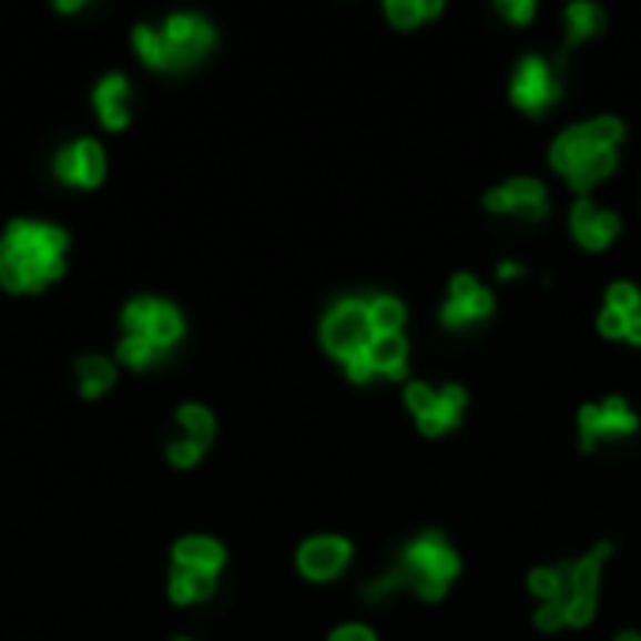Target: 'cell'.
Instances as JSON below:
<instances>
[{"label":"cell","mask_w":641,"mask_h":641,"mask_svg":"<svg viewBox=\"0 0 641 641\" xmlns=\"http://www.w3.org/2000/svg\"><path fill=\"white\" fill-rule=\"evenodd\" d=\"M181 641H184V638H181Z\"/></svg>","instance_id":"f35d334b"},{"label":"cell","mask_w":641,"mask_h":641,"mask_svg":"<svg viewBox=\"0 0 641 641\" xmlns=\"http://www.w3.org/2000/svg\"><path fill=\"white\" fill-rule=\"evenodd\" d=\"M442 4H428V0H387V16L394 27H401V31H409V27H417L420 19L436 16Z\"/></svg>","instance_id":"44dd1931"},{"label":"cell","mask_w":641,"mask_h":641,"mask_svg":"<svg viewBox=\"0 0 641 641\" xmlns=\"http://www.w3.org/2000/svg\"><path fill=\"white\" fill-rule=\"evenodd\" d=\"M627 323H630V315L619 308H608V304H604V312L597 315V330L604 334V338H627Z\"/></svg>","instance_id":"484cf974"},{"label":"cell","mask_w":641,"mask_h":641,"mask_svg":"<svg viewBox=\"0 0 641 641\" xmlns=\"http://www.w3.org/2000/svg\"><path fill=\"white\" fill-rule=\"evenodd\" d=\"M485 206L496 214H521V218H545L548 211V192L540 181H532V176H515V181L499 184V189H491L485 195Z\"/></svg>","instance_id":"ba28073f"},{"label":"cell","mask_w":641,"mask_h":641,"mask_svg":"<svg viewBox=\"0 0 641 641\" xmlns=\"http://www.w3.org/2000/svg\"><path fill=\"white\" fill-rule=\"evenodd\" d=\"M124 98H128V83L124 75H105L102 87H98L94 102H98V113L110 128H121L128 121V110H124Z\"/></svg>","instance_id":"e0dca14e"},{"label":"cell","mask_w":641,"mask_h":641,"mask_svg":"<svg viewBox=\"0 0 641 641\" xmlns=\"http://www.w3.org/2000/svg\"><path fill=\"white\" fill-rule=\"evenodd\" d=\"M57 173L64 176V181L72 184H98L105 173V157H102V146H98L94 140H83L75 146H68V151H61V157H57Z\"/></svg>","instance_id":"4fadbf2b"},{"label":"cell","mask_w":641,"mask_h":641,"mask_svg":"<svg viewBox=\"0 0 641 641\" xmlns=\"http://www.w3.org/2000/svg\"><path fill=\"white\" fill-rule=\"evenodd\" d=\"M638 301H641V293L634 289L630 282H615V285H608V308H619V312H634L638 308Z\"/></svg>","instance_id":"4316f807"},{"label":"cell","mask_w":641,"mask_h":641,"mask_svg":"<svg viewBox=\"0 0 641 641\" xmlns=\"http://www.w3.org/2000/svg\"><path fill=\"white\" fill-rule=\"evenodd\" d=\"M461 409H466V390L454 387V383H450V387H442V390L436 394V406L424 413L417 424H420L424 436H442V431L454 428V424L461 420Z\"/></svg>","instance_id":"5bb4252c"},{"label":"cell","mask_w":641,"mask_h":641,"mask_svg":"<svg viewBox=\"0 0 641 641\" xmlns=\"http://www.w3.org/2000/svg\"><path fill=\"white\" fill-rule=\"evenodd\" d=\"M615 641H641V634H630V630H627V634H619Z\"/></svg>","instance_id":"74e56055"},{"label":"cell","mask_w":641,"mask_h":641,"mask_svg":"<svg viewBox=\"0 0 641 641\" xmlns=\"http://www.w3.org/2000/svg\"><path fill=\"white\" fill-rule=\"evenodd\" d=\"M409 345L401 334H376L368 345V360L376 368V376H401L406 372Z\"/></svg>","instance_id":"9a60e30c"},{"label":"cell","mask_w":641,"mask_h":641,"mask_svg":"<svg viewBox=\"0 0 641 641\" xmlns=\"http://www.w3.org/2000/svg\"><path fill=\"white\" fill-rule=\"evenodd\" d=\"M170 597L176 600V604H192L189 586H184V581H181V574H173V581H170Z\"/></svg>","instance_id":"d590c367"},{"label":"cell","mask_w":641,"mask_h":641,"mask_svg":"<svg viewBox=\"0 0 641 641\" xmlns=\"http://www.w3.org/2000/svg\"><path fill=\"white\" fill-rule=\"evenodd\" d=\"M510 98H515V105H521V110L532 116L545 113L559 98V83H556V75H551L548 61H540V57H521L515 68V83H510Z\"/></svg>","instance_id":"5b68a950"},{"label":"cell","mask_w":641,"mask_h":641,"mask_svg":"<svg viewBox=\"0 0 641 641\" xmlns=\"http://www.w3.org/2000/svg\"><path fill=\"white\" fill-rule=\"evenodd\" d=\"M634 428H638V417L630 413L623 398H608V401H600V406H581V413H578L581 450H593L597 439H604V436H630Z\"/></svg>","instance_id":"8992f818"},{"label":"cell","mask_w":641,"mask_h":641,"mask_svg":"<svg viewBox=\"0 0 641 641\" xmlns=\"http://www.w3.org/2000/svg\"><path fill=\"white\" fill-rule=\"evenodd\" d=\"M345 364V372H349V379L353 383H364V379H372L376 376V368H372V360H368V349L364 353H353L349 360H342Z\"/></svg>","instance_id":"4dcf8cb0"},{"label":"cell","mask_w":641,"mask_h":641,"mask_svg":"<svg viewBox=\"0 0 641 641\" xmlns=\"http://www.w3.org/2000/svg\"><path fill=\"white\" fill-rule=\"evenodd\" d=\"M368 319H372V334H401V327H406V308L394 297H376L368 301Z\"/></svg>","instance_id":"d6986e66"},{"label":"cell","mask_w":641,"mask_h":641,"mask_svg":"<svg viewBox=\"0 0 641 641\" xmlns=\"http://www.w3.org/2000/svg\"><path fill=\"white\" fill-rule=\"evenodd\" d=\"M12 255H27V260H61L64 252V233L57 225H38V222H12L4 233V248Z\"/></svg>","instance_id":"9c48e42d"},{"label":"cell","mask_w":641,"mask_h":641,"mask_svg":"<svg viewBox=\"0 0 641 641\" xmlns=\"http://www.w3.org/2000/svg\"><path fill=\"white\" fill-rule=\"evenodd\" d=\"M398 567H401V574H406V589H413V593L424 600H439L461 570L454 548L442 537H436V532L413 540V545L401 551Z\"/></svg>","instance_id":"7a4b0ae2"},{"label":"cell","mask_w":641,"mask_h":641,"mask_svg":"<svg viewBox=\"0 0 641 641\" xmlns=\"http://www.w3.org/2000/svg\"><path fill=\"white\" fill-rule=\"evenodd\" d=\"M619 140H623V121L597 116V121L581 128H570V132H563L551 143V165H556L578 192H586L615 170Z\"/></svg>","instance_id":"6da1fadb"},{"label":"cell","mask_w":641,"mask_h":641,"mask_svg":"<svg viewBox=\"0 0 641 641\" xmlns=\"http://www.w3.org/2000/svg\"><path fill=\"white\" fill-rule=\"evenodd\" d=\"M222 563H225V551L218 540L189 537L176 545V567H184V570H206V574H214Z\"/></svg>","instance_id":"2e32d148"},{"label":"cell","mask_w":641,"mask_h":641,"mask_svg":"<svg viewBox=\"0 0 641 641\" xmlns=\"http://www.w3.org/2000/svg\"><path fill=\"white\" fill-rule=\"evenodd\" d=\"M627 342L641 345V301H638V308L630 312V323H627Z\"/></svg>","instance_id":"e575fe53"},{"label":"cell","mask_w":641,"mask_h":641,"mask_svg":"<svg viewBox=\"0 0 641 641\" xmlns=\"http://www.w3.org/2000/svg\"><path fill=\"white\" fill-rule=\"evenodd\" d=\"M349 556H353L349 540H342V537H312L308 545L301 548L297 563L304 570V578L327 581V578L338 574V570H345Z\"/></svg>","instance_id":"8fae6325"},{"label":"cell","mask_w":641,"mask_h":641,"mask_svg":"<svg viewBox=\"0 0 641 641\" xmlns=\"http://www.w3.org/2000/svg\"><path fill=\"white\" fill-rule=\"evenodd\" d=\"M154 312H157V301H132V304H128L124 327L132 330V338H143L146 327H151V319H154Z\"/></svg>","instance_id":"d4e9b609"},{"label":"cell","mask_w":641,"mask_h":641,"mask_svg":"<svg viewBox=\"0 0 641 641\" xmlns=\"http://www.w3.org/2000/svg\"><path fill=\"white\" fill-rule=\"evenodd\" d=\"M79 379H83L87 394H102L113 383V364L102 357H87L79 360Z\"/></svg>","instance_id":"7402d4cb"},{"label":"cell","mask_w":641,"mask_h":641,"mask_svg":"<svg viewBox=\"0 0 641 641\" xmlns=\"http://www.w3.org/2000/svg\"><path fill=\"white\" fill-rule=\"evenodd\" d=\"M181 574V581L189 586V597L192 600H203V597H211V589H214V574H206V570H176Z\"/></svg>","instance_id":"f546056e"},{"label":"cell","mask_w":641,"mask_h":641,"mask_svg":"<svg viewBox=\"0 0 641 641\" xmlns=\"http://www.w3.org/2000/svg\"><path fill=\"white\" fill-rule=\"evenodd\" d=\"M406 586V574H401V567H394V570H387V574H379L376 581H372L368 589H364V597L368 600H383V597H390L394 589H401Z\"/></svg>","instance_id":"83f0119b"},{"label":"cell","mask_w":641,"mask_h":641,"mask_svg":"<svg viewBox=\"0 0 641 641\" xmlns=\"http://www.w3.org/2000/svg\"><path fill=\"white\" fill-rule=\"evenodd\" d=\"M570 230H574V241L586 244V248H608L611 241L619 236V218L611 211H600L597 203L578 200L574 211H570Z\"/></svg>","instance_id":"7c38bea8"},{"label":"cell","mask_w":641,"mask_h":641,"mask_svg":"<svg viewBox=\"0 0 641 641\" xmlns=\"http://www.w3.org/2000/svg\"><path fill=\"white\" fill-rule=\"evenodd\" d=\"M200 442H192V439H184V442H173L170 447V458L176 461V466H192L195 458H200Z\"/></svg>","instance_id":"d6a6232c"},{"label":"cell","mask_w":641,"mask_h":641,"mask_svg":"<svg viewBox=\"0 0 641 641\" xmlns=\"http://www.w3.org/2000/svg\"><path fill=\"white\" fill-rule=\"evenodd\" d=\"M611 556V540H600L597 548H589L578 563L567 567V627H586L597 611V586H600V567Z\"/></svg>","instance_id":"3957f363"},{"label":"cell","mask_w":641,"mask_h":641,"mask_svg":"<svg viewBox=\"0 0 641 641\" xmlns=\"http://www.w3.org/2000/svg\"><path fill=\"white\" fill-rule=\"evenodd\" d=\"M162 38H165V49H170V68L192 64L195 57H203L214 42L211 27H206L200 16H173L170 23H165Z\"/></svg>","instance_id":"30bf717a"},{"label":"cell","mask_w":641,"mask_h":641,"mask_svg":"<svg viewBox=\"0 0 641 641\" xmlns=\"http://www.w3.org/2000/svg\"><path fill=\"white\" fill-rule=\"evenodd\" d=\"M181 424L189 428L192 442H200V447H206L211 436H214V420H211V413H206L203 406H184L181 409Z\"/></svg>","instance_id":"cb8c5ba5"},{"label":"cell","mask_w":641,"mask_h":641,"mask_svg":"<svg viewBox=\"0 0 641 641\" xmlns=\"http://www.w3.org/2000/svg\"><path fill=\"white\" fill-rule=\"evenodd\" d=\"M135 49L151 61L154 68H170V49H165L162 31H151V27H140L135 31Z\"/></svg>","instance_id":"603a6c76"},{"label":"cell","mask_w":641,"mask_h":641,"mask_svg":"<svg viewBox=\"0 0 641 641\" xmlns=\"http://www.w3.org/2000/svg\"><path fill=\"white\" fill-rule=\"evenodd\" d=\"M154 345L146 342V338H132V334H128L124 338V345H121V360H128V364H135V368H143L146 360L154 357Z\"/></svg>","instance_id":"f1b7e54d"},{"label":"cell","mask_w":641,"mask_h":641,"mask_svg":"<svg viewBox=\"0 0 641 641\" xmlns=\"http://www.w3.org/2000/svg\"><path fill=\"white\" fill-rule=\"evenodd\" d=\"M372 319H368V301H342L338 308L323 323V342L334 357L349 360L353 353H364L372 345Z\"/></svg>","instance_id":"277c9868"},{"label":"cell","mask_w":641,"mask_h":641,"mask_svg":"<svg viewBox=\"0 0 641 641\" xmlns=\"http://www.w3.org/2000/svg\"><path fill=\"white\" fill-rule=\"evenodd\" d=\"M499 12L507 19H515V23H529L537 4H532V0H499Z\"/></svg>","instance_id":"1f68e13d"},{"label":"cell","mask_w":641,"mask_h":641,"mask_svg":"<svg viewBox=\"0 0 641 641\" xmlns=\"http://www.w3.org/2000/svg\"><path fill=\"white\" fill-rule=\"evenodd\" d=\"M499 274H502V278H518V274H521V266L507 260V263H502V271H499Z\"/></svg>","instance_id":"8d00e7d4"},{"label":"cell","mask_w":641,"mask_h":641,"mask_svg":"<svg viewBox=\"0 0 641 641\" xmlns=\"http://www.w3.org/2000/svg\"><path fill=\"white\" fill-rule=\"evenodd\" d=\"M600 27H604V8L600 4H589V0H574L567 8V45H578L586 38H593Z\"/></svg>","instance_id":"ac0fdd59"},{"label":"cell","mask_w":641,"mask_h":641,"mask_svg":"<svg viewBox=\"0 0 641 641\" xmlns=\"http://www.w3.org/2000/svg\"><path fill=\"white\" fill-rule=\"evenodd\" d=\"M488 315H491V293L472 274H458L439 308L442 327H466V323L488 319Z\"/></svg>","instance_id":"52a82bcc"},{"label":"cell","mask_w":641,"mask_h":641,"mask_svg":"<svg viewBox=\"0 0 641 641\" xmlns=\"http://www.w3.org/2000/svg\"><path fill=\"white\" fill-rule=\"evenodd\" d=\"M330 641H376V634H372L368 627H360V623H349V627H338V630H334Z\"/></svg>","instance_id":"836d02e7"},{"label":"cell","mask_w":641,"mask_h":641,"mask_svg":"<svg viewBox=\"0 0 641 641\" xmlns=\"http://www.w3.org/2000/svg\"><path fill=\"white\" fill-rule=\"evenodd\" d=\"M176 334H181V315H176V308H170V304L157 301V312L151 319V327H146L143 338L154 345V349H170V345L176 342Z\"/></svg>","instance_id":"ffe728a7"}]
</instances>
